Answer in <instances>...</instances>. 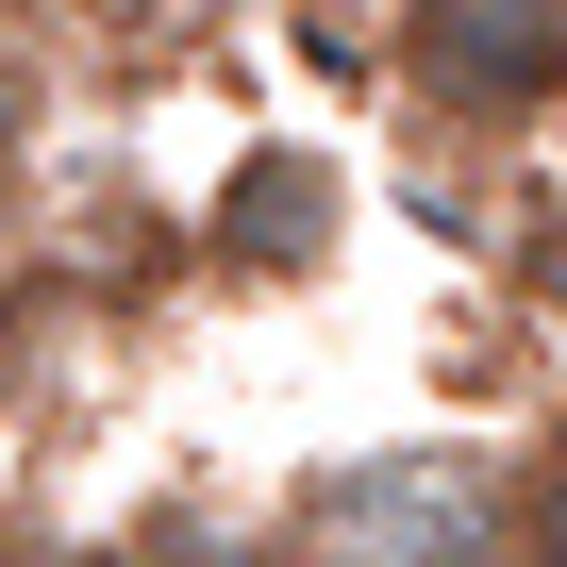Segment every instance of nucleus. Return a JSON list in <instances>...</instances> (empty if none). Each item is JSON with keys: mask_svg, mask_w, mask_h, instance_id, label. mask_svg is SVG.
I'll return each mask as SVG.
<instances>
[{"mask_svg": "<svg viewBox=\"0 0 567 567\" xmlns=\"http://www.w3.org/2000/svg\"><path fill=\"white\" fill-rule=\"evenodd\" d=\"M18 134H34V68L0 51V167H18Z\"/></svg>", "mask_w": 567, "mask_h": 567, "instance_id": "obj_6", "label": "nucleus"}, {"mask_svg": "<svg viewBox=\"0 0 567 567\" xmlns=\"http://www.w3.org/2000/svg\"><path fill=\"white\" fill-rule=\"evenodd\" d=\"M134 567H284V517H267V534H234L217 501H167V517L134 534Z\"/></svg>", "mask_w": 567, "mask_h": 567, "instance_id": "obj_4", "label": "nucleus"}, {"mask_svg": "<svg viewBox=\"0 0 567 567\" xmlns=\"http://www.w3.org/2000/svg\"><path fill=\"white\" fill-rule=\"evenodd\" d=\"M284 567H501V484L451 451H368L301 484V534Z\"/></svg>", "mask_w": 567, "mask_h": 567, "instance_id": "obj_2", "label": "nucleus"}, {"mask_svg": "<svg viewBox=\"0 0 567 567\" xmlns=\"http://www.w3.org/2000/svg\"><path fill=\"white\" fill-rule=\"evenodd\" d=\"M501 567H567V434L517 467V501H501Z\"/></svg>", "mask_w": 567, "mask_h": 567, "instance_id": "obj_5", "label": "nucleus"}, {"mask_svg": "<svg viewBox=\"0 0 567 567\" xmlns=\"http://www.w3.org/2000/svg\"><path fill=\"white\" fill-rule=\"evenodd\" d=\"M334 217H351V184H334V151H234V184H217V267H250V284H301V267H334Z\"/></svg>", "mask_w": 567, "mask_h": 567, "instance_id": "obj_3", "label": "nucleus"}, {"mask_svg": "<svg viewBox=\"0 0 567 567\" xmlns=\"http://www.w3.org/2000/svg\"><path fill=\"white\" fill-rule=\"evenodd\" d=\"M384 51H401V101L467 151H517L567 117V0H401Z\"/></svg>", "mask_w": 567, "mask_h": 567, "instance_id": "obj_1", "label": "nucleus"}, {"mask_svg": "<svg viewBox=\"0 0 567 567\" xmlns=\"http://www.w3.org/2000/svg\"><path fill=\"white\" fill-rule=\"evenodd\" d=\"M0 567H101V550H68V534H0Z\"/></svg>", "mask_w": 567, "mask_h": 567, "instance_id": "obj_7", "label": "nucleus"}]
</instances>
